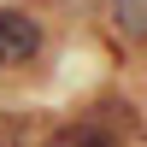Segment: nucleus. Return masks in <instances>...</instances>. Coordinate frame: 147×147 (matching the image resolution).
<instances>
[{
  "mask_svg": "<svg viewBox=\"0 0 147 147\" xmlns=\"http://www.w3.org/2000/svg\"><path fill=\"white\" fill-rule=\"evenodd\" d=\"M41 53V24L30 12H0V65H30Z\"/></svg>",
  "mask_w": 147,
  "mask_h": 147,
  "instance_id": "obj_1",
  "label": "nucleus"
},
{
  "mask_svg": "<svg viewBox=\"0 0 147 147\" xmlns=\"http://www.w3.org/2000/svg\"><path fill=\"white\" fill-rule=\"evenodd\" d=\"M41 147H118V136L100 124V118H82V124H65L59 136H47Z\"/></svg>",
  "mask_w": 147,
  "mask_h": 147,
  "instance_id": "obj_2",
  "label": "nucleus"
},
{
  "mask_svg": "<svg viewBox=\"0 0 147 147\" xmlns=\"http://www.w3.org/2000/svg\"><path fill=\"white\" fill-rule=\"evenodd\" d=\"M112 24L129 47H141L147 41V0H112Z\"/></svg>",
  "mask_w": 147,
  "mask_h": 147,
  "instance_id": "obj_3",
  "label": "nucleus"
}]
</instances>
